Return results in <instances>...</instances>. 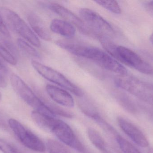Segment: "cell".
Masks as SVG:
<instances>
[{"instance_id":"cell-23","label":"cell","mask_w":153,"mask_h":153,"mask_svg":"<svg viewBox=\"0 0 153 153\" xmlns=\"http://www.w3.org/2000/svg\"><path fill=\"white\" fill-rule=\"evenodd\" d=\"M6 75V74L0 71V87L1 88H5L7 86Z\"/></svg>"},{"instance_id":"cell-3","label":"cell","mask_w":153,"mask_h":153,"mask_svg":"<svg viewBox=\"0 0 153 153\" xmlns=\"http://www.w3.org/2000/svg\"><path fill=\"white\" fill-rule=\"evenodd\" d=\"M10 82L14 91L34 110L40 114L51 117H56V114L49 105L45 104L39 98L27 84L17 75L13 74Z\"/></svg>"},{"instance_id":"cell-11","label":"cell","mask_w":153,"mask_h":153,"mask_svg":"<svg viewBox=\"0 0 153 153\" xmlns=\"http://www.w3.org/2000/svg\"><path fill=\"white\" fill-rule=\"evenodd\" d=\"M117 122L122 131L137 145L142 147L149 146L146 137L136 126L121 117L118 118Z\"/></svg>"},{"instance_id":"cell-1","label":"cell","mask_w":153,"mask_h":153,"mask_svg":"<svg viewBox=\"0 0 153 153\" xmlns=\"http://www.w3.org/2000/svg\"><path fill=\"white\" fill-rule=\"evenodd\" d=\"M56 44L69 53L86 58L102 68L115 73L119 76L128 75V71L119 62L107 52L91 46L59 40Z\"/></svg>"},{"instance_id":"cell-30","label":"cell","mask_w":153,"mask_h":153,"mask_svg":"<svg viewBox=\"0 0 153 153\" xmlns=\"http://www.w3.org/2000/svg\"></svg>"},{"instance_id":"cell-6","label":"cell","mask_w":153,"mask_h":153,"mask_svg":"<svg viewBox=\"0 0 153 153\" xmlns=\"http://www.w3.org/2000/svg\"><path fill=\"white\" fill-rule=\"evenodd\" d=\"M81 19L92 34L98 38H109L114 37L115 31L111 24L93 10L82 8L79 12Z\"/></svg>"},{"instance_id":"cell-12","label":"cell","mask_w":153,"mask_h":153,"mask_svg":"<svg viewBox=\"0 0 153 153\" xmlns=\"http://www.w3.org/2000/svg\"><path fill=\"white\" fill-rule=\"evenodd\" d=\"M46 90L50 98L57 104L68 107H74V99L67 91L50 84L46 85Z\"/></svg>"},{"instance_id":"cell-18","label":"cell","mask_w":153,"mask_h":153,"mask_svg":"<svg viewBox=\"0 0 153 153\" xmlns=\"http://www.w3.org/2000/svg\"><path fill=\"white\" fill-rule=\"evenodd\" d=\"M47 147L49 153H71L65 146L53 139L48 140Z\"/></svg>"},{"instance_id":"cell-22","label":"cell","mask_w":153,"mask_h":153,"mask_svg":"<svg viewBox=\"0 0 153 153\" xmlns=\"http://www.w3.org/2000/svg\"><path fill=\"white\" fill-rule=\"evenodd\" d=\"M0 33L6 37H10V34L8 28L4 22L0 14Z\"/></svg>"},{"instance_id":"cell-10","label":"cell","mask_w":153,"mask_h":153,"mask_svg":"<svg viewBox=\"0 0 153 153\" xmlns=\"http://www.w3.org/2000/svg\"><path fill=\"white\" fill-rule=\"evenodd\" d=\"M49 8L55 13L63 18L64 20L71 23L75 28H77L82 33L87 35L92 34L90 30L80 18L64 6L59 4L53 3L50 4Z\"/></svg>"},{"instance_id":"cell-28","label":"cell","mask_w":153,"mask_h":153,"mask_svg":"<svg viewBox=\"0 0 153 153\" xmlns=\"http://www.w3.org/2000/svg\"><path fill=\"white\" fill-rule=\"evenodd\" d=\"M148 153H153V148H151L149 149Z\"/></svg>"},{"instance_id":"cell-14","label":"cell","mask_w":153,"mask_h":153,"mask_svg":"<svg viewBox=\"0 0 153 153\" xmlns=\"http://www.w3.org/2000/svg\"><path fill=\"white\" fill-rule=\"evenodd\" d=\"M50 28L54 33L68 38L73 37L76 33V28L71 23L63 20H53L50 24Z\"/></svg>"},{"instance_id":"cell-26","label":"cell","mask_w":153,"mask_h":153,"mask_svg":"<svg viewBox=\"0 0 153 153\" xmlns=\"http://www.w3.org/2000/svg\"><path fill=\"white\" fill-rule=\"evenodd\" d=\"M5 127H6V125L4 121L1 119L0 118V127L4 128Z\"/></svg>"},{"instance_id":"cell-2","label":"cell","mask_w":153,"mask_h":153,"mask_svg":"<svg viewBox=\"0 0 153 153\" xmlns=\"http://www.w3.org/2000/svg\"><path fill=\"white\" fill-rule=\"evenodd\" d=\"M106 52L120 63L140 72L147 75L153 74V67L149 63L133 50L112 43L107 38H99Z\"/></svg>"},{"instance_id":"cell-19","label":"cell","mask_w":153,"mask_h":153,"mask_svg":"<svg viewBox=\"0 0 153 153\" xmlns=\"http://www.w3.org/2000/svg\"><path fill=\"white\" fill-rule=\"evenodd\" d=\"M95 2L100 6H102L106 10L115 14L121 13V9L117 1H95Z\"/></svg>"},{"instance_id":"cell-5","label":"cell","mask_w":153,"mask_h":153,"mask_svg":"<svg viewBox=\"0 0 153 153\" xmlns=\"http://www.w3.org/2000/svg\"><path fill=\"white\" fill-rule=\"evenodd\" d=\"M117 86L147 103L153 105V84L128 75L115 80Z\"/></svg>"},{"instance_id":"cell-7","label":"cell","mask_w":153,"mask_h":153,"mask_svg":"<svg viewBox=\"0 0 153 153\" xmlns=\"http://www.w3.org/2000/svg\"><path fill=\"white\" fill-rule=\"evenodd\" d=\"M31 65L40 75L49 81L71 92L77 97L83 96V93L79 87L56 70L35 60L31 61Z\"/></svg>"},{"instance_id":"cell-20","label":"cell","mask_w":153,"mask_h":153,"mask_svg":"<svg viewBox=\"0 0 153 153\" xmlns=\"http://www.w3.org/2000/svg\"><path fill=\"white\" fill-rule=\"evenodd\" d=\"M0 57L12 65H15L17 64V59L1 43H0Z\"/></svg>"},{"instance_id":"cell-24","label":"cell","mask_w":153,"mask_h":153,"mask_svg":"<svg viewBox=\"0 0 153 153\" xmlns=\"http://www.w3.org/2000/svg\"><path fill=\"white\" fill-rule=\"evenodd\" d=\"M145 7L148 11L153 13V1H150L146 3Z\"/></svg>"},{"instance_id":"cell-17","label":"cell","mask_w":153,"mask_h":153,"mask_svg":"<svg viewBox=\"0 0 153 153\" xmlns=\"http://www.w3.org/2000/svg\"><path fill=\"white\" fill-rule=\"evenodd\" d=\"M117 143L123 153H141L131 143L119 135H116Z\"/></svg>"},{"instance_id":"cell-8","label":"cell","mask_w":153,"mask_h":153,"mask_svg":"<svg viewBox=\"0 0 153 153\" xmlns=\"http://www.w3.org/2000/svg\"><path fill=\"white\" fill-rule=\"evenodd\" d=\"M53 134L62 143L80 153H86L84 146L65 122L53 118L48 131Z\"/></svg>"},{"instance_id":"cell-15","label":"cell","mask_w":153,"mask_h":153,"mask_svg":"<svg viewBox=\"0 0 153 153\" xmlns=\"http://www.w3.org/2000/svg\"><path fill=\"white\" fill-rule=\"evenodd\" d=\"M87 134L91 143L97 149L103 153H109L105 140L97 130L90 128L87 130Z\"/></svg>"},{"instance_id":"cell-9","label":"cell","mask_w":153,"mask_h":153,"mask_svg":"<svg viewBox=\"0 0 153 153\" xmlns=\"http://www.w3.org/2000/svg\"><path fill=\"white\" fill-rule=\"evenodd\" d=\"M8 123L15 135L24 146L37 152H44L45 151L46 146L44 143L18 120L11 118L9 119Z\"/></svg>"},{"instance_id":"cell-16","label":"cell","mask_w":153,"mask_h":153,"mask_svg":"<svg viewBox=\"0 0 153 153\" xmlns=\"http://www.w3.org/2000/svg\"><path fill=\"white\" fill-rule=\"evenodd\" d=\"M19 47L20 49L28 56L34 58H39L40 57L39 53L34 47L30 46L27 41L23 39L19 38L17 40Z\"/></svg>"},{"instance_id":"cell-25","label":"cell","mask_w":153,"mask_h":153,"mask_svg":"<svg viewBox=\"0 0 153 153\" xmlns=\"http://www.w3.org/2000/svg\"><path fill=\"white\" fill-rule=\"evenodd\" d=\"M0 71L4 73H7V70L5 66L0 61Z\"/></svg>"},{"instance_id":"cell-29","label":"cell","mask_w":153,"mask_h":153,"mask_svg":"<svg viewBox=\"0 0 153 153\" xmlns=\"http://www.w3.org/2000/svg\"><path fill=\"white\" fill-rule=\"evenodd\" d=\"M1 99H2L1 94V93H0V102H1Z\"/></svg>"},{"instance_id":"cell-13","label":"cell","mask_w":153,"mask_h":153,"mask_svg":"<svg viewBox=\"0 0 153 153\" xmlns=\"http://www.w3.org/2000/svg\"><path fill=\"white\" fill-rule=\"evenodd\" d=\"M27 20L33 32L43 40L50 41L52 39L50 32L45 22L35 13L30 12L27 15Z\"/></svg>"},{"instance_id":"cell-21","label":"cell","mask_w":153,"mask_h":153,"mask_svg":"<svg viewBox=\"0 0 153 153\" xmlns=\"http://www.w3.org/2000/svg\"><path fill=\"white\" fill-rule=\"evenodd\" d=\"M0 151L3 153H21L14 146L1 138Z\"/></svg>"},{"instance_id":"cell-4","label":"cell","mask_w":153,"mask_h":153,"mask_svg":"<svg viewBox=\"0 0 153 153\" xmlns=\"http://www.w3.org/2000/svg\"><path fill=\"white\" fill-rule=\"evenodd\" d=\"M0 14L6 27L31 45L36 47H40L41 43L38 37L16 13L9 8L1 7Z\"/></svg>"},{"instance_id":"cell-27","label":"cell","mask_w":153,"mask_h":153,"mask_svg":"<svg viewBox=\"0 0 153 153\" xmlns=\"http://www.w3.org/2000/svg\"><path fill=\"white\" fill-rule=\"evenodd\" d=\"M150 40L152 44L153 45V33L150 36Z\"/></svg>"}]
</instances>
